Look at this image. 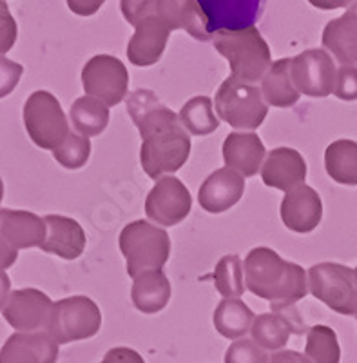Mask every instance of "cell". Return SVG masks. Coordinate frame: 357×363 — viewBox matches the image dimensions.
Wrapping results in <instances>:
<instances>
[{
  "mask_svg": "<svg viewBox=\"0 0 357 363\" xmlns=\"http://www.w3.org/2000/svg\"><path fill=\"white\" fill-rule=\"evenodd\" d=\"M111 113L106 104L93 96H80L71 106V124L84 136H98L106 131Z\"/></svg>",
  "mask_w": 357,
  "mask_h": 363,
  "instance_id": "cell-28",
  "label": "cell"
},
{
  "mask_svg": "<svg viewBox=\"0 0 357 363\" xmlns=\"http://www.w3.org/2000/svg\"><path fill=\"white\" fill-rule=\"evenodd\" d=\"M223 160L229 169L243 178H251L261 171L265 145L256 133H230L223 142Z\"/></svg>",
  "mask_w": 357,
  "mask_h": 363,
  "instance_id": "cell-21",
  "label": "cell"
},
{
  "mask_svg": "<svg viewBox=\"0 0 357 363\" xmlns=\"http://www.w3.org/2000/svg\"><path fill=\"white\" fill-rule=\"evenodd\" d=\"M245 287L271 306H296L308 294V278L301 265L283 260L274 249L256 247L245 262Z\"/></svg>",
  "mask_w": 357,
  "mask_h": 363,
  "instance_id": "cell-2",
  "label": "cell"
},
{
  "mask_svg": "<svg viewBox=\"0 0 357 363\" xmlns=\"http://www.w3.org/2000/svg\"><path fill=\"white\" fill-rule=\"evenodd\" d=\"M225 363H268V356L258 343L242 338L227 349Z\"/></svg>",
  "mask_w": 357,
  "mask_h": 363,
  "instance_id": "cell-34",
  "label": "cell"
},
{
  "mask_svg": "<svg viewBox=\"0 0 357 363\" xmlns=\"http://www.w3.org/2000/svg\"><path fill=\"white\" fill-rule=\"evenodd\" d=\"M183 128L194 136H207L220 128V120L212 111L209 96H194L180 111Z\"/></svg>",
  "mask_w": 357,
  "mask_h": 363,
  "instance_id": "cell-30",
  "label": "cell"
},
{
  "mask_svg": "<svg viewBox=\"0 0 357 363\" xmlns=\"http://www.w3.org/2000/svg\"><path fill=\"white\" fill-rule=\"evenodd\" d=\"M268 363H312L307 354L298 351H278L268 358Z\"/></svg>",
  "mask_w": 357,
  "mask_h": 363,
  "instance_id": "cell-42",
  "label": "cell"
},
{
  "mask_svg": "<svg viewBox=\"0 0 357 363\" xmlns=\"http://www.w3.org/2000/svg\"><path fill=\"white\" fill-rule=\"evenodd\" d=\"M308 291L334 313L357 314V277L346 265L323 262L308 269Z\"/></svg>",
  "mask_w": 357,
  "mask_h": 363,
  "instance_id": "cell-7",
  "label": "cell"
},
{
  "mask_svg": "<svg viewBox=\"0 0 357 363\" xmlns=\"http://www.w3.org/2000/svg\"><path fill=\"white\" fill-rule=\"evenodd\" d=\"M44 222L47 236L40 245L42 251L57 255L64 260H76L86 251V231L76 220L62 215H47L44 216Z\"/></svg>",
  "mask_w": 357,
  "mask_h": 363,
  "instance_id": "cell-19",
  "label": "cell"
},
{
  "mask_svg": "<svg viewBox=\"0 0 357 363\" xmlns=\"http://www.w3.org/2000/svg\"><path fill=\"white\" fill-rule=\"evenodd\" d=\"M356 277H357V269H356Z\"/></svg>",
  "mask_w": 357,
  "mask_h": 363,
  "instance_id": "cell-48",
  "label": "cell"
},
{
  "mask_svg": "<svg viewBox=\"0 0 357 363\" xmlns=\"http://www.w3.org/2000/svg\"><path fill=\"white\" fill-rule=\"evenodd\" d=\"M279 215L287 229L307 235L319 225L323 218V202L316 189L303 184L287 193L279 207Z\"/></svg>",
  "mask_w": 357,
  "mask_h": 363,
  "instance_id": "cell-14",
  "label": "cell"
},
{
  "mask_svg": "<svg viewBox=\"0 0 357 363\" xmlns=\"http://www.w3.org/2000/svg\"><path fill=\"white\" fill-rule=\"evenodd\" d=\"M157 17L162 18L169 31L185 29L200 42H209L212 38L196 0H158Z\"/></svg>",
  "mask_w": 357,
  "mask_h": 363,
  "instance_id": "cell-22",
  "label": "cell"
},
{
  "mask_svg": "<svg viewBox=\"0 0 357 363\" xmlns=\"http://www.w3.org/2000/svg\"><path fill=\"white\" fill-rule=\"evenodd\" d=\"M254 313L239 298H223L214 311V327L229 340H239L252 329Z\"/></svg>",
  "mask_w": 357,
  "mask_h": 363,
  "instance_id": "cell-26",
  "label": "cell"
},
{
  "mask_svg": "<svg viewBox=\"0 0 357 363\" xmlns=\"http://www.w3.org/2000/svg\"><path fill=\"white\" fill-rule=\"evenodd\" d=\"M82 86L87 96L100 100L107 108L118 106L129 89L128 67L111 55H96L84 66Z\"/></svg>",
  "mask_w": 357,
  "mask_h": 363,
  "instance_id": "cell-9",
  "label": "cell"
},
{
  "mask_svg": "<svg viewBox=\"0 0 357 363\" xmlns=\"http://www.w3.org/2000/svg\"><path fill=\"white\" fill-rule=\"evenodd\" d=\"M348 11H350V13H353V15H356V17H357V0H356V2H353L352 6H350Z\"/></svg>",
  "mask_w": 357,
  "mask_h": 363,
  "instance_id": "cell-47",
  "label": "cell"
},
{
  "mask_svg": "<svg viewBox=\"0 0 357 363\" xmlns=\"http://www.w3.org/2000/svg\"><path fill=\"white\" fill-rule=\"evenodd\" d=\"M53 157L66 169H80L91 157V140L79 133H69L66 140L55 149Z\"/></svg>",
  "mask_w": 357,
  "mask_h": 363,
  "instance_id": "cell-33",
  "label": "cell"
},
{
  "mask_svg": "<svg viewBox=\"0 0 357 363\" xmlns=\"http://www.w3.org/2000/svg\"><path fill=\"white\" fill-rule=\"evenodd\" d=\"M305 354L312 363H339L341 347L334 329L327 325H314L307 333Z\"/></svg>",
  "mask_w": 357,
  "mask_h": 363,
  "instance_id": "cell-31",
  "label": "cell"
},
{
  "mask_svg": "<svg viewBox=\"0 0 357 363\" xmlns=\"http://www.w3.org/2000/svg\"><path fill=\"white\" fill-rule=\"evenodd\" d=\"M356 316H357V314H356Z\"/></svg>",
  "mask_w": 357,
  "mask_h": 363,
  "instance_id": "cell-49",
  "label": "cell"
},
{
  "mask_svg": "<svg viewBox=\"0 0 357 363\" xmlns=\"http://www.w3.org/2000/svg\"><path fill=\"white\" fill-rule=\"evenodd\" d=\"M100 363H145L144 358L140 356V352H136L135 349H129V347H115L111 351L103 356V359Z\"/></svg>",
  "mask_w": 357,
  "mask_h": 363,
  "instance_id": "cell-40",
  "label": "cell"
},
{
  "mask_svg": "<svg viewBox=\"0 0 357 363\" xmlns=\"http://www.w3.org/2000/svg\"><path fill=\"white\" fill-rule=\"evenodd\" d=\"M9 291H11V280L6 274V271H0V309L8 303Z\"/></svg>",
  "mask_w": 357,
  "mask_h": 363,
  "instance_id": "cell-45",
  "label": "cell"
},
{
  "mask_svg": "<svg viewBox=\"0 0 357 363\" xmlns=\"http://www.w3.org/2000/svg\"><path fill=\"white\" fill-rule=\"evenodd\" d=\"M212 280L223 298H242L245 293V271L239 256H223L214 269Z\"/></svg>",
  "mask_w": 357,
  "mask_h": 363,
  "instance_id": "cell-32",
  "label": "cell"
},
{
  "mask_svg": "<svg viewBox=\"0 0 357 363\" xmlns=\"http://www.w3.org/2000/svg\"><path fill=\"white\" fill-rule=\"evenodd\" d=\"M158 0H120L123 18L131 26H138L145 18L157 15Z\"/></svg>",
  "mask_w": 357,
  "mask_h": 363,
  "instance_id": "cell-35",
  "label": "cell"
},
{
  "mask_svg": "<svg viewBox=\"0 0 357 363\" xmlns=\"http://www.w3.org/2000/svg\"><path fill=\"white\" fill-rule=\"evenodd\" d=\"M324 169L341 186H357V142H332L324 151Z\"/></svg>",
  "mask_w": 357,
  "mask_h": 363,
  "instance_id": "cell-27",
  "label": "cell"
},
{
  "mask_svg": "<svg viewBox=\"0 0 357 363\" xmlns=\"http://www.w3.org/2000/svg\"><path fill=\"white\" fill-rule=\"evenodd\" d=\"M245 193V178L236 171L223 167L205 178L198 191V202L210 215L225 213L242 200Z\"/></svg>",
  "mask_w": 357,
  "mask_h": 363,
  "instance_id": "cell-15",
  "label": "cell"
},
{
  "mask_svg": "<svg viewBox=\"0 0 357 363\" xmlns=\"http://www.w3.org/2000/svg\"><path fill=\"white\" fill-rule=\"evenodd\" d=\"M128 111L142 136L140 162L149 178L160 180L176 173L189 160L191 138L180 115L160 102L151 89H136L128 99Z\"/></svg>",
  "mask_w": 357,
  "mask_h": 363,
  "instance_id": "cell-1",
  "label": "cell"
},
{
  "mask_svg": "<svg viewBox=\"0 0 357 363\" xmlns=\"http://www.w3.org/2000/svg\"><path fill=\"white\" fill-rule=\"evenodd\" d=\"M0 236L17 251L40 247L47 236V227L44 218L29 211L0 209Z\"/></svg>",
  "mask_w": 357,
  "mask_h": 363,
  "instance_id": "cell-18",
  "label": "cell"
},
{
  "mask_svg": "<svg viewBox=\"0 0 357 363\" xmlns=\"http://www.w3.org/2000/svg\"><path fill=\"white\" fill-rule=\"evenodd\" d=\"M261 178L267 187L290 193L292 189L303 186L307 178V162L296 149L276 147L263 162Z\"/></svg>",
  "mask_w": 357,
  "mask_h": 363,
  "instance_id": "cell-16",
  "label": "cell"
},
{
  "mask_svg": "<svg viewBox=\"0 0 357 363\" xmlns=\"http://www.w3.org/2000/svg\"><path fill=\"white\" fill-rule=\"evenodd\" d=\"M2 199H4V182L0 178V203H2Z\"/></svg>",
  "mask_w": 357,
  "mask_h": 363,
  "instance_id": "cell-46",
  "label": "cell"
},
{
  "mask_svg": "<svg viewBox=\"0 0 357 363\" xmlns=\"http://www.w3.org/2000/svg\"><path fill=\"white\" fill-rule=\"evenodd\" d=\"M272 307V313L279 314V316L283 318L285 322L288 323V327H290V330L294 333V335H305V333H308L307 329V323H305V320L301 318L300 311L296 309V306H271Z\"/></svg>",
  "mask_w": 357,
  "mask_h": 363,
  "instance_id": "cell-39",
  "label": "cell"
},
{
  "mask_svg": "<svg viewBox=\"0 0 357 363\" xmlns=\"http://www.w3.org/2000/svg\"><path fill=\"white\" fill-rule=\"evenodd\" d=\"M193 207V196L176 177H162L145 200V215L158 225L173 227L183 222Z\"/></svg>",
  "mask_w": 357,
  "mask_h": 363,
  "instance_id": "cell-10",
  "label": "cell"
},
{
  "mask_svg": "<svg viewBox=\"0 0 357 363\" xmlns=\"http://www.w3.org/2000/svg\"><path fill=\"white\" fill-rule=\"evenodd\" d=\"M17 258H18L17 249H13L11 245H9L8 242H4L2 236H0V271L11 267V265L17 262Z\"/></svg>",
  "mask_w": 357,
  "mask_h": 363,
  "instance_id": "cell-43",
  "label": "cell"
},
{
  "mask_svg": "<svg viewBox=\"0 0 357 363\" xmlns=\"http://www.w3.org/2000/svg\"><path fill=\"white\" fill-rule=\"evenodd\" d=\"M18 28L6 0H0V55L8 53L17 42Z\"/></svg>",
  "mask_w": 357,
  "mask_h": 363,
  "instance_id": "cell-37",
  "label": "cell"
},
{
  "mask_svg": "<svg viewBox=\"0 0 357 363\" xmlns=\"http://www.w3.org/2000/svg\"><path fill=\"white\" fill-rule=\"evenodd\" d=\"M169 33V28L157 15L140 22L128 45L129 62L138 67L154 66L167 48Z\"/></svg>",
  "mask_w": 357,
  "mask_h": 363,
  "instance_id": "cell-20",
  "label": "cell"
},
{
  "mask_svg": "<svg viewBox=\"0 0 357 363\" xmlns=\"http://www.w3.org/2000/svg\"><path fill=\"white\" fill-rule=\"evenodd\" d=\"M132 306L144 314H157L171 300V281L162 271H147L135 278L131 289Z\"/></svg>",
  "mask_w": 357,
  "mask_h": 363,
  "instance_id": "cell-25",
  "label": "cell"
},
{
  "mask_svg": "<svg viewBox=\"0 0 357 363\" xmlns=\"http://www.w3.org/2000/svg\"><path fill=\"white\" fill-rule=\"evenodd\" d=\"M58 343L47 330L15 333L0 349V363H57Z\"/></svg>",
  "mask_w": 357,
  "mask_h": 363,
  "instance_id": "cell-17",
  "label": "cell"
},
{
  "mask_svg": "<svg viewBox=\"0 0 357 363\" xmlns=\"http://www.w3.org/2000/svg\"><path fill=\"white\" fill-rule=\"evenodd\" d=\"M214 108L220 118L234 129L256 131L268 115V104L256 84L229 77L214 96Z\"/></svg>",
  "mask_w": 357,
  "mask_h": 363,
  "instance_id": "cell-5",
  "label": "cell"
},
{
  "mask_svg": "<svg viewBox=\"0 0 357 363\" xmlns=\"http://www.w3.org/2000/svg\"><path fill=\"white\" fill-rule=\"evenodd\" d=\"M212 44L229 62L230 77L242 82L256 84L271 69V48L256 26L238 31H218L212 35Z\"/></svg>",
  "mask_w": 357,
  "mask_h": 363,
  "instance_id": "cell-3",
  "label": "cell"
},
{
  "mask_svg": "<svg viewBox=\"0 0 357 363\" xmlns=\"http://www.w3.org/2000/svg\"><path fill=\"white\" fill-rule=\"evenodd\" d=\"M118 244L128 260V274L131 278L147 271H162L171 256V238L167 231L147 220H136L123 227Z\"/></svg>",
  "mask_w": 357,
  "mask_h": 363,
  "instance_id": "cell-4",
  "label": "cell"
},
{
  "mask_svg": "<svg viewBox=\"0 0 357 363\" xmlns=\"http://www.w3.org/2000/svg\"><path fill=\"white\" fill-rule=\"evenodd\" d=\"M308 2H310V4L317 9H323V11H332V9L348 8L353 0H308Z\"/></svg>",
  "mask_w": 357,
  "mask_h": 363,
  "instance_id": "cell-44",
  "label": "cell"
},
{
  "mask_svg": "<svg viewBox=\"0 0 357 363\" xmlns=\"http://www.w3.org/2000/svg\"><path fill=\"white\" fill-rule=\"evenodd\" d=\"M263 99L274 108H292L301 93L292 80V58L276 60L261 80Z\"/></svg>",
  "mask_w": 357,
  "mask_h": 363,
  "instance_id": "cell-24",
  "label": "cell"
},
{
  "mask_svg": "<svg viewBox=\"0 0 357 363\" xmlns=\"http://www.w3.org/2000/svg\"><path fill=\"white\" fill-rule=\"evenodd\" d=\"M334 95L339 100L353 102L357 100V67L356 66H341L337 69L336 87Z\"/></svg>",
  "mask_w": 357,
  "mask_h": 363,
  "instance_id": "cell-36",
  "label": "cell"
},
{
  "mask_svg": "<svg viewBox=\"0 0 357 363\" xmlns=\"http://www.w3.org/2000/svg\"><path fill=\"white\" fill-rule=\"evenodd\" d=\"M209 33L252 28L265 9V0H196Z\"/></svg>",
  "mask_w": 357,
  "mask_h": 363,
  "instance_id": "cell-12",
  "label": "cell"
},
{
  "mask_svg": "<svg viewBox=\"0 0 357 363\" xmlns=\"http://www.w3.org/2000/svg\"><path fill=\"white\" fill-rule=\"evenodd\" d=\"M102 327V313L95 301L87 296H69L55 301L47 333L58 343H73L98 335Z\"/></svg>",
  "mask_w": 357,
  "mask_h": 363,
  "instance_id": "cell-6",
  "label": "cell"
},
{
  "mask_svg": "<svg viewBox=\"0 0 357 363\" xmlns=\"http://www.w3.org/2000/svg\"><path fill=\"white\" fill-rule=\"evenodd\" d=\"M324 50L336 57L343 66H357V17L346 11L334 18L323 29Z\"/></svg>",
  "mask_w": 357,
  "mask_h": 363,
  "instance_id": "cell-23",
  "label": "cell"
},
{
  "mask_svg": "<svg viewBox=\"0 0 357 363\" xmlns=\"http://www.w3.org/2000/svg\"><path fill=\"white\" fill-rule=\"evenodd\" d=\"M24 124L35 145L55 151L69 136V122L57 96L50 91H35L24 104Z\"/></svg>",
  "mask_w": 357,
  "mask_h": 363,
  "instance_id": "cell-8",
  "label": "cell"
},
{
  "mask_svg": "<svg viewBox=\"0 0 357 363\" xmlns=\"http://www.w3.org/2000/svg\"><path fill=\"white\" fill-rule=\"evenodd\" d=\"M106 0H67L71 11L80 17H91L103 6Z\"/></svg>",
  "mask_w": 357,
  "mask_h": 363,
  "instance_id": "cell-41",
  "label": "cell"
},
{
  "mask_svg": "<svg viewBox=\"0 0 357 363\" xmlns=\"http://www.w3.org/2000/svg\"><path fill=\"white\" fill-rule=\"evenodd\" d=\"M53 306L51 298L42 291L18 289L9 294L2 314L13 329L22 330V333H35L42 327H47Z\"/></svg>",
  "mask_w": 357,
  "mask_h": 363,
  "instance_id": "cell-13",
  "label": "cell"
},
{
  "mask_svg": "<svg viewBox=\"0 0 357 363\" xmlns=\"http://www.w3.org/2000/svg\"><path fill=\"white\" fill-rule=\"evenodd\" d=\"M292 80L303 95L324 99L336 87V64L327 51L307 50L292 58Z\"/></svg>",
  "mask_w": 357,
  "mask_h": 363,
  "instance_id": "cell-11",
  "label": "cell"
},
{
  "mask_svg": "<svg viewBox=\"0 0 357 363\" xmlns=\"http://www.w3.org/2000/svg\"><path fill=\"white\" fill-rule=\"evenodd\" d=\"M252 342L258 343L261 349L268 351H281L288 343L292 330L283 318L276 313L259 314L256 316L251 329Z\"/></svg>",
  "mask_w": 357,
  "mask_h": 363,
  "instance_id": "cell-29",
  "label": "cell"
},
{
  "mask_svg": "<svg viewBox=\"0 0 357 363\" xmlns=\"http://www.w3.org/2000/svg\"><path fill=\"white\" fill-rule=\"evenodd\" d=\"M22 73H24V67L21 64L0 55V99L11 95L21 82Z\"/></svg>",
  "mask_w": 357,
  "mask_h": 363,
  "instance_id": "cell-38",
  "label": "cell"
}]
</instances>
